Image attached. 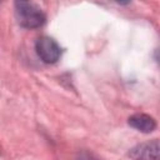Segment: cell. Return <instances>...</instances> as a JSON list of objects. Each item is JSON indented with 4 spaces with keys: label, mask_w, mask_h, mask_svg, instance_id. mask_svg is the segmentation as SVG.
Listing matches in <instances>:
<instances>
[{
    "label": "cell",
    "mask_w": 160,
    "mask_h": 160,
    "mask_svg": "<svg viewBox=\"0 0 160 160\" xmlns=\"http://www.w3.org/2000/svg\"><path fill=\"white\" fill-rule=\"evenodd\" d=\"M15 14L19 24L26 29H36L44 25L46 16L44 11L34 2L29 1H16Z\"/></svg>",
    "instance_id": "obj_1"
},
{
    "label": "cell",
    "mask_w": 160,
    "mask_h": 160,
    "mask_svg": "<svg viewBox=\"0 0 160 160\" xmlns=\"http://www.w3.org/2000/svg\"><path fill=\"white\" fill-rule=\"evenodd\" d=\"M35 50L38 56L46 64L56 62L61 55V48L54 39L49 36L39 38L35 44Z\"/></svg>",
    "instance_id": "obj_2"
},
{
    "label": "cell",
    "mask_w": 160,
    "mask_h": 160,
    "mask_svg": "<svg viewBox=\"0 0 160 160\" xmlns=\"http://www.w3.org/2000/svg\"><path fill=\"white\" fill-rule=\"evenodd\" d=\"M132 160H158L159 159V140L154 139L139 144L130 149L128 154Z\"/></svg>",
    "instance_id": "obj_3"
},
{
    "label": "cell",
    "mask_w": 160,
    "mask_h": 160,
    "mask_svg": "<svg viewBox=\"0 0 160 160\" xmlns=\"http://www.w3.org/2000/svg\"><path fill=\"white\" fill-rule=\"evenodd\" d=\"M128 122L135 130L145 132V134L154 131L156 128V121L154 120V118H151L150 115H146V114H135L129 118Z\"/></svg>",
    "instance_id": "obj_4"
},
{
    "label": "cell",
    "mask_w": 160,
    "mask_h": 160,
    "mask_svg": "<svg viewBox=\"0 0 160 160\" xmlns=\"http://www.w3.org/2000/svg\"><path fill=\"white\" fill-rule=\"evenodd\" d=\"M78 160H98V159H95L94 156H91L89 154H80V156H79Z\"/></svg>",
    "instance_id": "obj_5"
}]
</instances>
